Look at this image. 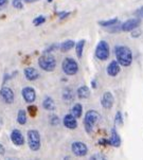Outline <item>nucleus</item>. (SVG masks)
Wrapping results in <instances>:
<instances>
[{
	"label": "nucleus",
	"mask_w": 143,
	"mask_h": 160,
	"mask_svg": "<svg viewBox=\"0 0 143 160\" xmlns=\"http://www.w3.org/2000/svg\"><path fill=\"white\" fill-rule=\"evenodd\" d=\"M70 113H71L72 116H74L76 119L81 118V117H82V113H83V106L80 104V103H76V104H74L73 107L71 108Z\"/></svg>",
	"instance_id": "nucleus-21"
},
{
	"label": "nucleus",
	"mask_w": 143,
	"mask_h": 160,
	"mask_svg": "<svg viewBox=\"0 0 143 160\" xmlns=\"http://www.w3.org/2000/svg\"><path fill=\"white\" fill-rule=\"evenodd\" d=\"M118 21H119L118 18L115 17V18H111V19H109V20H101V21H99L98 23L101 27H105V28H107V27L114 26V24L118 23Z\"/></svg>",
	"instance_id": "nucleus-24"
},
{
	"label": "nucleus",
	"mask_w": 143,
	"mask_h": 160,
	"mask_svg": "<svg viewBox=\"0 0 143 160\" xmlns=\"http://www.w3.org/2000/svg\"><path fill=\"white\" fill-rule=\"evenodd\" d=\"M4 153H5V148H4V146L0 143V155H4Z\"/></svg>",
	"instance_id": "nucleus-35"
},
{
	"label": "nucleus",
	"mask_w": 143,
	"mask_h": 160,
	"mask_svg": "<svg viewBox=\"0 0 143 160\" xmlns=\"http://www.w3.org/2000/svg\"><path fill=\"white\" fill-rule=\"evenodd\" d=\"M76 96L81 100H86L90 97V89L87 86H81L76 90Z\"/></svg>",
	"instance_id": "nucleus-17"
},
{
	"label": "nucleus",
	"mask_w": 143,
	"mask_h": 160,
	"mask_svg": "<svg viewBox=\"0 0 143 160\" xmlns=\"http://www.w3.org/2000/svg\"><path fill=\"white\" fill-rule=\"evenodd\" d=\"M115 123L117 124V125H123L124 121H123V116H122V112H117V113H116Z\"/></svg>",
	"instance_id": "nucleus-27"
},
{
	"label": "nucleus",
	"mask_w": 143,
	"mask_h": 160,
	"mask_svg": "<svg viewBox=\"0 0 143 160\" xmlns=\"http://www.w3.org/2000/svg\"><path fill=\"white\" fill-rule=\"evenodd\" d=\"M121 71V65L117 61H111L107 66V74L111 78H115Z\"/></svg>",
	"instance_id": "nucleus-14"
},
{
	"label": "nucleus",
	"mask_w": 143,
	"mask_h": 160,
	"mask_svg": "<svg viewBox=\"0 0 143 160\" xmlns=\"http://www.w3.org/2000/svg\"><path fill=\"white\" fill-rule=\"evenodd\" d=\"M23 0H13V7L15 9H22L23 4H22Z\"/></svg>",
	"instance_id": "nucleus-29"
},
{
	"label": "nucleus",
	"mask_w": 143,
	"mask_h": 160,
	"mask_svg": "<svg viewBox=\"0 0 143 160\" xmlns=\"http://www.w3.org/2000/svg\"><path fill=\"white\" fill-rule=\"evenodd\" d=\"M135 14H136V16L138 18H140V19H141V18L143 17V7H141L140 8V9H138L136 11V13H135Z\"/></svg>",
	"instance_id": "nucleus-32"
},
{
	"label": "nucleus",
	"mask_w": 143,
	"mask_h": 160,
	"mask_svg": "<svg viewBox=\"0 0 143 160\" xmlns=\"http://www.w3.org/2000/svg\"><path fill=\"white\" fill-rule=\"evenodd\" d=\"M37 112H38V108H37V106H35V105H29L28 106V113L30 115L31 118H35L37 115Z\"/></svg>",
	"instance_id": "nucleus-25"
},
{
	"label": "nucleus",
	"mask_w": 143,
	"mask_h": 160,
	"mask_svg": "<svg viewBox=\"0 0 143 160\" xmlns=\"http://www.w3.org/2000/svg\"><path fill=\"white\" fill-rule=\"evenodd\" d=\"M23 74H25V78L28 81H36L39 78L38 71L35 68H33V67H27V68H25Z\"/></svg>",
	"instance_id": "nucleus-16"
},
{
	"label": "nucleus",
	"mask_w": 143,
	"mask_h": 160,
	"mask_svg": "<svg viewBox=\"0 0 143 160\" xmlns=\"http://www.w3.org/2000/svg\"><path fill=\"white\" fill-rule=\"evenodd\" d=\"M21 94H22V98L23 100L31 104L33 103L35 100H36V92H35V89L33 87H30V86H27L21 90Z\"/></svg>",
	"instance_id": "nucleus-9"
},
{
	"label": "nucleus",
	"mask_w": 143,
	"mask_h": 160,
	"mask_svg": "<svg viewBox=\"0 0 143 160\" xmlns=\"http://www.w3.org/2000/svg\"><path fill=\"white\" fill-rule=\"evenodd\" d=\"M91 160H96V159H100V160H104L106 159V156L103 155V154L101 153H98V154H94V155L91 156Z\"/></svg>",
	"instance_id": "nucleus-30"
},
{
	"label": "nucleus",
	"mask_w": 143,
	"mask_h": 160,
	"mask_svg": "<svg viewBox=\"0 0 143 160\" xmlns=\"http://www.w3.org/2000/svg\"><path fill=\"white\" fill-rule=\"evenodd\" d=\"M85 44H86L85 39H81L80 42H77L76 44H75V53H76V56L79 58H81L83 56Z\"/></svg>",
	"instance_id": "nucleus-22"
},
{
	"label": "nucleus",
	"mask_w": 143,
	"mask_h": 160,
	"mask_svg": "<svg viewBox=\"0 0 143 160\" xmlns=\"http://www.w3.org/2000/svg\"><path fill=\"white\" fill-rule=\"evenodd\" d=\"M47 1H48V2H52L53 0H47Z\"/></svg>",
	"instance_id": "nucleus-38"
},
{
	"label": "nucleus",
	"mask_w": 143,
	"mask_h": 160,
	"mask_svg": "<svg viewBox=\"0 0 143 160\" xmlns=\"http://www.w3.org/2000/svg\"><path fill=\"white\" fill-rule=\"evenodd\" d=\"M45 22H46V17L45 16H42V15H39L38 17L34 18V20H33V24L35 27L42 26V24L45 23Z\"/></svg>",
	"instance_id": "nucleus-26"
},
{
	"label": "nucleus",
	"mask_w": 143,
	"mask_h": 160,
	"mask_svg": "<svg viewBox=\"0 0 143 160\" xmlns=\"http://www.w3.org/2000/svg\"><path fill=\"white\" fill-rule=\"evenodd\" d=\"M38 66L44 71L47 72L53 71L56 68V61L55 58L53 56V54L44 52V54L38 58Z\"/></svg>",
	"instance_id": "nucleus-3"
},
{
	"label": "nucleus",
	"mask_w": 143,
	"mask_h": 160,
	"mask_svg": "<svg viewBox=\"0 0 143 160\" xmlns=\"http://www.w3.org/2000/svg\"><path fill=\"white\" fill-rule=\"evenodd\" d=\"M71 151L76 157H85L88 154V148L82 141H74L71 144Z\"/></svg>",
	"instance_id": "nucleus-7"
},
{
	"label": "nucleus",
	"mask_w": 143,
	"mask_h": 160,
	"mask_svg": "<svg viewBox=\"0 0 143 160\" xmlns=\"http://www.w3.org/2000/svg\"><path fill=\"white\" fill-rule=\"evenodd\" d=\"M141 23V19L140 18H131V19H127L126 21L121 24V31L123 32H131L136 30Z\"/></svg>",
	"instance_id": "nucleus-8"
},
{
	"label": "nucleus",
	"mask_w": 143,
	"mask_h": 160,
	"mask_svg": "<svg viewBox=\"0 0 143 160\" xmlns=\"http://www.w3.org/2000/svg\"><path fill=\"white\" fill-rule=\"evenodd\" d=\"M7 2H9V0H0V10L3 9L7 5Z\"/></svg>",
	"instance_id": "nucleus-34"
},
{
	"label": "nucleus",
	"mask_w": 143,
	"mask_h": 160,
	"mask_svg": "<svg viewBox=\"0 0 143 160\" xmlns=\"http://www.w3.org/2000/svg\"><path fill=\"white\" fill-rule=\"evenodd\" d=\"M73 99H74L73 89L70 88V87L64 88V90H63V100H65L66 102H70V101H73Z\"/></svg>",
	"instance_id": "nucleus-20"
},
{
	"label": "nucleus",
	"mask_w": 143,
	"mask_h": 160,
	"mask_svg": "<svg viewBox=\"0 0 143 160\" xmlns=\"http://www.w3.org/2000/svg\"><path fill=\"white\" fill-rule=\"evenodd\" d=\"M62 69L66 75H75L79 71V64L72 58H66L62 63Z\"/></svg>",
	"instance_id": "nucleus-5"
},
{
	"label": "nucleus",
	"mask_w": 143,
	"mask_h": 160,
	"mask_svg": "<svg viewBox=\"0 0 143 160\" xmlns=\"http://www.w3.org/2000/svg\"><path fill=\"white\" fill-rule=\"evenodd\" d=\"M0 97H1L3 102L7 103V104H12L14 102V91L10 87H5V86L2 87L1 90H0Z\"/></svg>",
	"instance_id": "nucleus-10"
},
{
	"label": "nucleus",
	"mask_w": 143,
	"mask_h": 160,
	"mask_svg": "<svg viewBox=\"0 0 143 160\" xmlns=\"http://www.w3.org/2000/svg\"><path fill=\"white\" fill-rule=\"evenodd\" d=\"M99 144L102 146H107V145H109V141L106 139H101L99 141Z\"/></svg>",
	"instance_id": "nucleus-33"
},
{
	"label": "nucleus",
	"mask_w": 143,
	"mask_h": 160,
	"mask_svg": "<svg viewBox=\"0 0 143 160\" xmlns=\"http://www.w3.org/2000/svg\"><path fill=\"white\" fill-rule=\"evenodd\" d=\"M56 49H59V45H58V44H53V45H51L50 47H48L47 49H46L45 52H47V53H51L53 50H56Z\"/></svg>",
	"instance_id": "nucleus-31"
},
{
	"label": "nucleus",
	"mask_w": 143,
	"mask_h": 160,
	"mask_svg": "<svg viewBox=\"0 0 143 160\" xmlns=\"http://www.w3.org/2000/svg\"><path fill=\"white\" fill-rule=\"evenodd\" d=\"M58 123H59V119H58V117L57 116H55V115H52L50 117V124L51 125H58Z\"/></svg>",
	"instance_id": "nucleus-28"
},
{
	"label": "nucleus",
	"mask_w": 143,
	"mask_h": 160,
	"mask_svg": "<svg viewBox=\"0 0 143 160\" xmlns=\"http://www.w3.org/2000/svg\"><path fill=\"white\" fill-rule=\"evenodd\" d=\"M10 137H11V141L17 146H21L25 143V137H23V135L21 134V132L19 129H17V128L13 129Z\"/></svg>",
	"instance_id": "nucleus-12"
},
{
	"label": "nucleus",
	"mask_w": 143,
	"mask_h": 160,
	"mask_svg": "<svg viewBox=\"0 0 143 160\" xmlns=\"http://www.w3.org/2000/svg\"><path fill=\"white\" fill-rule=\"evenodd\" d=\"M27 120H28V116H27L26 110L20 109L17 113V122L20 125H25L27 123Z\"/></svg>",
	"instance_id": "nucleus-23"
},
{
	"label": "nucleus",
	"mask_w": 143,
	"mask_h": 160,
	"mask_svg": "<svg viewBox=\"0 0 143 160\" xmlns=\"http://www.w3.org/2000/svg\"><path fill=\"white\" fill-rule=\"evenodd\" d=\"M42 107H44L46 110H49V112L55 110V108H56L55 103L51 97H46L45 98L44 102H42Z\"/></svg>",
	"instance_id": "nucleus-18"
},
{
	"label": "nucleus",
	"mask_w": 143,
	"mask_h": 160,
	"mask_svg": "<svg viewBox=\"0 0 143 160\" xmlns=\"http://www.w3.org/2000/svg\"><path fill=\"white\" fill-rule=\"evenodd\" d=\"M115 103V98L112 96V93L110 91H105L103 93V96L101 98V104L102 106L106 109H110L112 106H114Z\"/></svg>",
	"instance_id": "nucleus-11"
},
{
	"label": "nucleus",
	"mask_w": 143,
	"mask_h": 160,
	"mask_svg": "<svg viewBox=\"0 0 143 160\" xmlns=\"http://www.w3.org/2000/svg\"><path fill=\"white\" fill-rule=\"evenodd\" d=\"M25 2H33V1H36V0H23Z\"/></svg>",
	"instance_id": "nucleus-37"
},
{
	"label": "nucleus",
	"mask_w": 143,
	"mask_h": 160,
	"mask_svg": "<svg viewBox=\"0 0 143 160\" xmlns=\"http://www.w3.org/2000/svg\"><path fill=\"white\" fill-rule=\"evenodd\" d=\"M115 55L116 61L123 67H129L133 63V52L127 46H117L115 48Z\"/></svg>",
	"instance_id": "nucleus-1"
},
{
	"label": "nucleus",
	"mask_w": 143,
	"mask_h": 160,
	"mask_svg": "<svg viewBox=\"0 0 143 160\" xmlns=\"http://www.w3.org/2000/svg\"><path fill=\"white\" fill-rule=\"evenodd\" d=\"M91 85H92L93 88H96V81H92V84H91Z\"/></svg>",
	"instance_id": "nucleus-36"
},
{
	"label": "nucleus",
	"mask_w": 143,
	"mask_h": 160,
	"mask_svg": "<svg viewBox=\"0 0 143 160\" xmlns=\"http://www.w3.org/2000/svg\"><path fill=\"white\" fill-rule=\"evenodd\" d=\"M109 54H110V48H109L108 42H107L106 40H101V42H99V44L96 45V58L100 59V61L104 62L108 59Z\"/></svg>",
	"instance_id": "nucleus-6"
},
{
	"label": "nucleus",
	"mask_w": 143,
	"mask_h": 160,
	"mask_svg": "<svg viewBox=\"0 0 143 160\" xmlns=\"http://www.w3.org/2000/svg\"><path fill=\"white\" fill-rule=\"evenodd\" d=\"M74 46H75L74 40L67 39V40H65L64 42H62V44L59 45V49H61L62 52H68V51L71 50V49L73 48Z\"/></svg>",
	"instance_id": "nucleus-19"
},
{
	"label": "nucleus",
	"mask_w": 143,
	"mask_h": 160,
	"mask_svg": "<svg viewBox=\"0 0 143 160\" xmlns=\"http://www.w3.org/2000/svg\"><path fill=\"white\" fill-rule=\"evenodd\" d=\"M63 124L68 129H75L77 127L76 118L74 116H72L71 113H67L63 119Z\"/></svg>",
	"instance_id": "nucleus-13"
},
{
	"label": "nucleus",
	"mask_w": 143,
	"mask_h": 160,
	"mask_svg": "<svg viewBox=\"0 0 143 160\" xmlns=\"http://www.w3.org/2000/svg\"><path fill=\"white\" fill-rule=\"evenodd\" d=\"M108 141H109V145L114 146V148H120L121 146V143H122L121 137L118 134L117 129L115 127L111 129V134H110V138L108 139Z\"/></svg>",
	"instance_id": "nucleus-15"
},
{
	"label": "nucleus",
	"mask_w": 143,
	"mask_h": 160,
	"mask_svg": "<svg viewBox=\"0 0 143 160\" xmlns=\"http://www.w3.org/2000/svg\"><path fill=\"white\" fill-rule=\"evenodd\" d=\"M100 119H101V116L96 110L91 109L86 112V115L84 117V127L87 134H91L93 132L94 125L100 121Z\"/></svg>",
	"instance_id": "nucleus-2"
},
{
	"label": "nucleus",
	"mask_w": 143,
	"mask_h": 160,
	"mask_svg": "<svg viewBox=\"0 0 143 160\" xmlns=\"http://www.w3.org/2000/svg\"><path fill=\"white\" fill-rule=\"evenodd\" d=\"M28 145L30 150L33 152H37L42 145V139H40V134L36 129H30L28 132Z\"/></svg>",
	"instance_id": "nucleus-4"
}]
</instances>
